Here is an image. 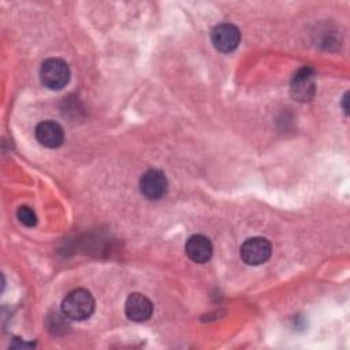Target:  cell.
I'll list each match as a JSON object with an SVG mask.
<instances>
[{"instance_id":"ba28073f","label":"cell","mask_w":350,"mask_h":350,"mask_svg":"<svg viewBox=\"0 0 350 350\" xmlns=\"http://www.w3.org/2000/svg\"><path fill=\"white\" fill-rule=\"evenodd\" d=\"M36 138L45 148H59L64 141L63 127L53 120H44L36 127Z\"/></svg>"},{"instance_id":"5b68a950","label":"cell","mask_w":350,"mask_h":350,"mask_svg":"<svg viewBox=\"0 0 350 350\" xmlns=\"http://www.w3.org/2000/svg\"><path fill=\"white\" fill-rule=\"evenodd\" d=\"M211 41L213 46L223 53L232 52L241 42V31L231 23H220L212 29Z\"/></svg>"},{"instance_id":"6da1fadb","label":"cell","mask_w":350,"mask_h":350,"mask_svg":"<svg viewBox=\"0 0 350 350\" xmlns=\"http://www.w3.org/2000/svg\"><path fill=\"white\" fill-rule=\"evenodd\" d=\"M94 310V298L90 291L85 288H75L70 291L62 302V313L70 320H85L92 316Z\"/></svg>"},{"instance_id":"7a4b0ae2","label":"cell","mask_w":350,"mask_h":350,"mask_svg":"<svg viewBox=\"0 0 350 350\" xmlns=\"http://www.w3.org/2000/svg\"><path fill=\"white\" fill-rule=\"evenodd\" d=\"M70 75L71 72L68 64L59 57L46 59L40 68L41 83L51 90L64 88L70 81Z\"/></svg>"},{"instance_id":"8992f818","label":"cell","mask_w":350,"mask_h":350,"mask_svg":"<svg viewBox=\"0 0 350 350\" xmlns=\"http://www.w3.org/2000/svg\"><path fill=\"white\" fill-rule=\"evenodd\" d=\"M139 189L148 200H160L165 196L168 189L167 178L160 170H148L141 178Z\"/></svg>"},{"instance_id":"277c9868","label":"cell","mask_w":350,"mask_h":350,"mask_svg":"<svg viewBox=\"0 0 350 350\" xmlns=\"http://www.w3.org/2000/svg\"><path fill=\"white\" fill-rule=\"evenodd\" d=\"M290 93L294 100L309 101L316 93V75L313 68L305 66L299 68L291 79Z\"/></svg>"},{"instance_id":"8fae6325","label":"cell","mask_w":350,"mask_h":350,"mask_svg":"<svg viewBox=\"0 0 350 350\" xmlns=\"http://www.w3.org/2000/svg\"><path fill=\"white\" fill-rule=\"evenodd\" d=\"M343 109H345V112H346V115H347V93L343 96Z\"/></svg>"},{"instance_id":"3957f363","label":"cell","mask_w":350,"mask_h":350,"mask_svg":"<svg viewBox=\"0 0 350 350\" xmlns=\"http://www.w3.org/2000/svg\"><path fill=\"white\" fill-rule=\"evenodd\" d=\"M271 243L268 239L261 237H253L246 239L239 250L241 258L247 265L264 264L271 257Z\"/></svg>"},{"instance_id":"52a82bcc","label":"cell","mask_w":350,"mask_h":350,"mask_svg":"<svg viewBox=\"0 0 350 350\" xmlns=\"http://www.w3.org/2000/svg\"><path fill=\"white\" fill-rule=\"evenodd\" d=\"M126 316L133 321H145L152 316L153 304L141 293H131L124 304Z\"/></svg>"},{"instance_id":"9c48e42d","label":"cell","mask_w":350,"mask_h":350,"mask_svg":"<svg viewBox=\"0 0 350 350\" xmlns=\"http://www.w3.org/2000/svg\"><path fill=\"white\" fill-rule=\"evenodd\" d=\"M185 252L191 261L197 264H204L212 257L213 247L209 238H206L205 235L197 234V235H191L186 241Z\"/></svg>"},{"instance_id":"30bf717a","label":"cell","mask_w":350,"mask_h":350,"mask_svg":"<svg viewBox=\"0 0 350 350\" xmlns=\"http://www.w3.org/2000/svg\"><path fill=\"white\" fill-rule=\"evenodd\" d=\"M16 216H18L19 221H21L22 224H25L26 227H33V226H36V223H37L36 212H34L30 206H26V205L19 206L18 211H16Z\"/></svg>"}]
</instances>
